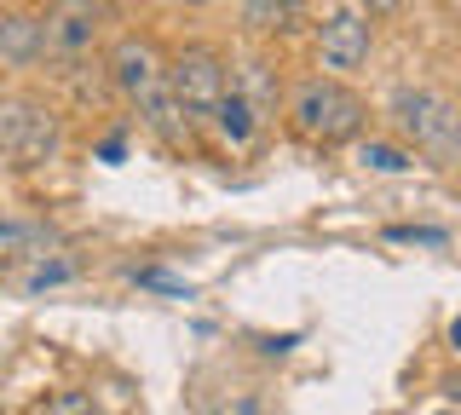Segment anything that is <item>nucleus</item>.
Here are the masks:
<instances>
[{
	"label": "nucleus",
	"instance_id": "obj_19",
	"mask_svg": "<svg viewBox=\"0 0 461 415\" xmlns=\"http://www.w3.org/2000/svg\"><path fill=\"white\" fill-rule=\"evenodd\" d=\"M185 6H196V0H185Z\"/></svg>",
	"mask_w": 461,
	"mask_h": 415
},
{
	"label": "nucleus",
	"instance_id": "obj_20",
	"mask_svg": "<svg viewBox=\"0 0 461 415\" xmlns=\"http://www.w3.org/2000/svg\"><path fill=\"white\" fill-rule=\"evenodd\" d=\"M444 415H450V410H444Z\"/></svg>",
	"mask_w": 461,
	"mask_h": 415
},
{
	"label": "nucleus",
	"instance_id": "obj_6",
	"mask_svg": "<svg viewBox=\"0 0 461 415\" xmlns=\"http://www.w3.org/2000/svg\"><path fill=\"white\" fill-rule=\"evenodd\" d=\"M0 150H6L18 167L52 162V156H58V122H52V110L29 104V98H0Z\"/></svg>",
	"mask_w": 461,
	"mask_h": 415
},
{
	"label": "nucleus",
	"instance_id": "obj_1",
	"mask_svg": "<svg viewBox=\"0 0 461 415\" xmlns=\"http://www.w3.org/2000/svg\"><path fill=\"white\" fill-rule=\"evenodd\" d=\"M110 76H115L122 98L139 110L144 127H150L162 145H185V139H191V122H185L179 98H173V87H167V64H162V52H156L150 41H139V35H122V41H115Z\"/></svg>",
	"mask_w": 461,
	"mask_h": 415
},
{
	"label": "nucleus",
	"instance_id": "obj_14",
	"mask_svg": "<svg viewBox=\"0 0 461 415\" xmlns=\"http://www.w3.org/2000/svg\"><path fill=\"white\" fill-rule=\"evenodd\" d=\"M47 415H98V410H93V398H86V392H58Z\"/></svg>",
	"mask_w": 461,
	"mask_h": 415
},
{
	"label": "nucleus",
	"instance_id": "obj_18",
	"mask_svg": "<svg viewBox=\"0 0 461 415\" xmlns=\"http://www.w3.org/2000/svg\"><path fill=\"white\" fill-rule=\"evenodd\" d=\"M450 340H456V347H461V318H456V329H450Z\"/></svg>",
	"mask_w": 461,
	"mask_h": 415
},
{
	"label": "nucleus",
	"instance_id": "obj_4",
	"mask_svg": "<svg viewBox=\"0 0 461 415\" xmlns=\"http://www.w3.org/2000/svg\"><path fill=\"white\" fill-rule=\"evenodd\" d=\"M167 87L179 98L185 122H213L220 98L230 93V76H225V59L213 47H185L179 59L167 64Z\"/></svg>",
	"mask_w": 461,
	"mask_h": 415
},
{
	"label": "nucleus",
	"instance_id": "obj_17",
	"mask_svg": "<svg viewBox=\"0 0 461 415\" xmlns=\"http://www.w3.org/2000/svg\"><path fill=\"white\" fill-rule=\"evenodd\" d=\"M369 6H375V12H386V6H398V0H369Z\"/></svg>",
	"mask_w": 461,
	"mask_h": 415
},
{
	"label": "nucleus",
	"instance_id": "obj_10",
	"mask_svg": "<svg viewBox=\"0 0 461 415\" xmlns=\"http://www.w3.org/2000/svg\"><path fill=\"white\" fill-rule=\"evenodd\" d=\"M300 12V0H242V18L249 30H288Z\"/></svg>",
	"mask_w": 461,
	"mask_h": 415
},
{
	"label": "nucleus",
	"instance_id": "obj_5",
	"mask_svg": "<svg viewBox=\"0 0 461 415\" xmlns=\"http://www.w3.org/2000/svg\"><path fill=\"white\" fill-rule=\"evenodd\" d=\"M110 30V0H52L41 18V52L47 59H86Z\"/></svg>",
	"mask_w": 461,
	"mask_h": 415
},
{
	"label": "nucleus",
	"instance_id": "obj_15",
	"mask_svg": "<svg viewBox=\"0 0 461 415\" xmlns=\"http://www.w3.org/2000/svg\"><path fill=\"white\" fill-rule=\"evenodd\" d=\"M139 283H144V289H167V294H191V283L167 277V271H139Z\"/></svg>",
	"mask_w": 461,
	"mask_h": 415
},
{
	"label": "nucleus",
	"instance_id": "obj_11",
	"mask_svg": "<svg viewBox=\"0 0 461 415\" xmlns=\"http://www.w3.org/2000/svg\"><path fill=\"white\" fill-rule=\"evenodd\" d=\"M357 162L375 167V174H403L415 156H410V150H398V145H381V139H369V145H357Z\"/></svg>",
	"mask_w": 461,
	"mask_h": 415
},
{
	"label": "nucleus",
	"instance_id": "obj_16",
	"mask_svg": "<svg viewBox=\"0 0 461 415\" xmlns=\"http://www.w3.org/2000/svg\"><path fill=\"white\" fill-rule=\"evenodd\" d=\"M41 237V225H12V220H0V248H12V242H35Z\"/></svg>",
	"mask_w": 461,
	"mask_h": 415
},
{
	"label": "nucleus",
	"instance_id": "obj_13",
	"mask_svg": "<svg viewBox=\"0 0 461 415\" xmlns=\"http://www.w3.org/2000/svg\"><path fill=\"white\" fill-rule=\"evenodd\" d=\"M386 237H393V242H427V248H444V242H450L444 231H432V225H393Z\"/></svg>",
	"mask_w": 461,
	"mask_h": 415
},
{
	"label": "nucleus",
	"instance_id": "obj_7",
	"mask_svg": "<svg viewBox=\"0 0 461 415\" xmlns=\"http://www.w3.org/2000/svg\"><path fill=\"white\" fill-rule=\"evenodd\" d=\"M317 52H323L329 69H357L369 59V18L357 6L329 12V23L317 30Z\"/></svg>",
	"mask_w": 461,
	"mask_h": 415
},
{
	"label": "nucleus",
	"instance_id": "obj_8",
	"mask_svg": "<svg viewBox=\"0 0 461 415\" xmlns=\"http://www.w3.org/2000/svg\"><path fill=\"white\" fill-rule=\"evenodd\" d=\"M213 133H220L230 150H249V145H254L259 110L249 104V93H242V87H230V93L220 98V110H213Z\"/></svg>",
	"mask_w": 461,
	"mask_h": 415
},
{
	"label": "nucleus",
	"instance_id": "obj_2",
	"mask_svg": "<svg viewBox=\"0 0 461 415\" xmlns=\"http://www.w3.org/2000/svg\"><path fill=\"white\" fill-rule=\"evenodd\" d=\"M288 122H294V133L312 139V145H346V139L364 133L369 110L346 81L312 76V81H300V87L288 93Z\"/></svg>",
	"mask_w": 461,
	"mask_h": 415
},
{
	"label": "nucleus",
	"instance_id": "obj_9",
	"mask_svg": "<svg viewBox=\"0 0 461 415\" xmlns=\"http://www.w3.org/2000/svg\"><path fill=\"white\" fill-rule=\"evenodd\" d=\"M0 59H12V64L41 59V18L6 12V18H0Z\"/></svg>",
	"mask_w": 461,
	"mask_h": 415
},
{
	"label": "nucleus",
	"instance_id": "obj_3",
	"mask_svg": "<svg viewBox=\"0 0 461 415\" xmlns=\"http://www.w3.org/2000/svg\"><path fill=\"white\" fill-rule=\"evenodd\" d=\"M393 122L421 156L432 162H461V110L432 87H398L393 93Z\"/></svg>",
	"mask_w": 461,
	"mask_h": 415
},
{
	"label": "nucleus",
	"instance_id": "obj_12",
	"mask_svg": "<svg viewBox=\"0 0 461 415\" xmlns=\"http://www.w3.org/2000/svg\"><path fill=\"white\" fill-rule=\"evenodd\" d=\"M69 277H76V266H69V260H41V266L23 277V289L41 294V289H58V283H69Z\"/></svg>",
	"mask_w": 461,
	"mask_h": 415
}]
</instances>
